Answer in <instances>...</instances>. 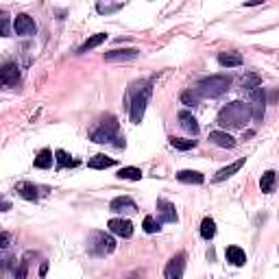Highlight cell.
Masks as SVG:
<instances>
[{
    "label": "cell",
    "instance_id": "obj_1",
    "mask_svg": "<svg viewBox=\"0 0 279 279\" xmlns=\"http://www.w3.org/2000/svg\"><path fill=\"white\" fill-rule=\"evenodd\" d=\"M253 118L251 105L242 101H234L227 107L218 111V125L223 129H242L249 125V120Z\"/></svg>",
    "mask_w": 279,
    "mask_h": 279
},
{
    "label": "cell",
    "instance_id": "obj_2",
    "mask_svg": "<svg viewBox=\"0 0 279 279\" xmlns=\"http://www.w3.org/2000/svg\"><path fill=\"white\" fill-rule=\"evenodd\" d=\"M229 85H231V77L229 75H212L199 81L194 92L199 94V98H218L220 94H225Z\"/></svg>",
    "mask_w": 279,
    "mask_h": 279
},
{
    "label": "cell",
    "instance_id": "obj_3",
    "mask_svg": "<svg viewBox=\"0 0 279 279\" xmlns=\"http://www.w3.org/2000/svg\"><path fill=\"white\" fill-rule=\"evenodd\" d=\"M92 142H98V144H107L111 140L118 137V120L113 116H105L101 122H98V127L92 131Z\"/></svg>",
    "mask_w": 279,
    "mask_h": 279
},
{
    "label": "cell",
    "instance_id": "obj_4",
    "mask_svg": "<svg viewBox=\"0 0 279 279\" xmlns=\"http://www.w3.org/2000/svg\"><path fill=\"white\" fill-rule=\"evenodd\" d=\"M149 96H151V85L149 83L137 87V92L133 94V101H131V122H133V125H140V122H142L146 103H149Z\"/></svg>",
    "mask_w": 279,
    "mask_h": 279
},
{
    "label": "cell",
    "instance_id": "obj_5",
    "mask_svg": "<svg viewBox=\"0 0 279 279\" xmlns=\"http://www.w3.org/2000/svg\"><path fill=\"white\" fill-rule=\"evenodd\" d=\"M89 249H92L96 255H107V253L116 249V240L103 231H94L89 236Z\"/></svg>",
    "mask_w": 279,
    "mask_h": 279
},
{
    "label": "cell",
    "instance_id": "obj_6",
    "mask_svg": "<svg viewBox=\"0 0 279 279\" xmlns=\"http://www.w3.org/2000/svg\"><path fill=\"white\" fill-rule=\"evenodd\" d=\"M266 92L264 87H255L251 92V113H253V120L262 122V118H264V107H266Z\"/></svg>",
    "mask_w": 279,
    "mask_h": 279
},
{
    "label": "cell",
    "instance_id": "obj_7",
    "mask_svg": "<svg viewBox=\"0 0 279 279\" xmlns=\"http://www.w3.org/2000/svg\"><path fill=\"white\" fill-rule=\"evenodd\" d=\"M183 270H185V253H177L175 258H170V262L164 268L166 279H183Z\"/></svg>",
    "mask_w": 279,
    "mask_h": 279
},
{
    "label": "cell",
    "instance_id": "obj_8",
    "mask_svg": "<svg viewBox=\"0 0 279 279\" xmlns=\"http://www.w3.org/2000/svg\"><path fill=\"white\" fill-rule=\"evenodd\" d=\"M13 31L18 33V35H22V37H29V35H35L37 27H35V22H33L31 15L20 13L18 18L13 20Z\"/></svg>",
    "mask_w": 279,
    "mask_h": 279
},
{
    "label": "cell",
    "instance_id": "obj_9",
    "mask_svg": "<svg viewBox=\"0 0 279 279\" xmlns=\"http://www.w3.org/2000/svg\"><path fill=\"white\" fill-rule=\"evenodd\" d=\"M107 227H109L111 234H116L120 238H131V236H133V225H131V220H127V218H111L107 223Z\"/></svg>",
    "mask_w": 279,
    "mask_h": 279
},
{
    "label": "cell",
    "instance_id": "obj_10",
    "mask_svg": "<svg viewBox=\"0 0 279 279\" xmlns=\"http://www.w3.org/2000/svg\"><path fill=\"white\" fill-rule=\"evenodd\" d=\"M0 79H3V83L7 87H11V85H18V81H20V70H18V63H5L3 65V70H0Z\"/></svg>",
    "mask_w": 279,
    "mask_h": 279
},
{
    "label": "cell",
    "instance_id": "obj_11",
    "mask_svg": "<svg viewBox=\"0 0 279 279\" xmlns=\"http://www.w3.org/2000/svg\"><path fill=\"white\" fill-rule=\"evenodd\" d=\"M140 55L137 48H122V51H109L105 53V61H127V59H135Z\"/></svg>",
    "mask_w": 279,
    "mask_h": 279
},
{
    "label": "cell",
    "instance_id": "obj_12",
    "mask_svg": "<svg viewBox=\"0 0 279 279\" xmlns=\"http://www.w3.org/2000/svg\"><path fill=\"white\" fill-rule=\"evenodd\" d=\"M109 210L111 212H135L137 205L131 196H118V199H113L109 203Z\"/></svg>",
    "mask_w": 279,
    "mask_h": 279
},
{
    "label": "cell",
    "instance_id": "obj_13",
    "mask_svg": "<svg viewBox=\"0 0 279 279\" xmlns=\"http://www.w3.org/2000/svg\"><path fill=\"white\" fill-rule=\"evenodd\" d=\"M210 140H212V142H214L216 146H220V149H234V146H236V140L229 135L227 131H212Z\"/></svg>",
    "mask_w": 279,
    "mask_h": 279
},
{
    "label": "cell",
    "instance_id": "obj_14",
    "mask_svg": "<svg viewBox=\"0 0 279 279\" xmlns=\"http://www.w3.org/2000/svg\"><path fill=\"white\" fill-rule=\"evenodd\" d=\"M244 166V157H240L238 161H234V164H229V166H225V168H220L216 175H214V181L218 183V181H225V179H229L231 175H236L238 170H240Z\"/></svg>",
    "mask_w": 279,
    "mask_h": 279
},
{
    "label": "cell",
    "instance_id": "obj_15",
    "mask_svg": "<svg viewBox=\"0 0 279 279\" xmlns=\"http://www.w3.org/2000/svg\"><path fill=\"white\" fill-rule=\"evenodd\" d=\"M179 122H181V127L188 131V133H192V135H196L199 133V122H196V118L192 116L190 111H179Z\"/></svg>",
    "mask_w": 279,
    "mask_h": 279
},
{
    "label": "cell",
    "instance_id": "obj_16",
    "mask_svg": "<svg viewBox=\"0 0 279 279\" xmlns=\"http://www.w3.org/2000/svg\"><path fill=\"white\" fill-rule=\"evenodd\" d=\"M157 210L161 212V220L164 223H177V212H175V205L159 199L157 201Z\"/></svg>",
    "mask_w": 279,
    "mask_h": 279
},
{
    "label": "cell",
    "instance_id": "obj_17",
    "mask_svg": "<svg viewBox=\"0 0 279 279\" xmlns=\"http://www.w3.org/2000/svg\"><path fill=\"white\" fill-rule=\"evenodd\" d=\"M177 179L181 183H194V185H201L205 181V177L201 175V172H196V170H179Z\"/></svg>",
    "mask_w": 279,
    "mask_h": 279
},
{
    "label": "cell",
    "instance_id": "obj_18",
    "mask_svg": "<svg viewBox=\"0 0 279 279\" xmlns=\"http://www.w3.org/2000/svg\"><path fill=\"white\" fill-rule=\"evenodd\" d=\"M218 63L223 68H236V65H242V55L240 53H220Z\"/></svg>",
    "mask_w": 279,
    "mask_h": 279
},
{
    "label": "cell",
    "instance_id": "obj_19",
    "mask_svg": "<svg viewBox=\"0 0 279 279\" xmlns=\"http://www.w3.org/2000/svg\"><path fill=\"white\" fill-rule=\"evenodd\" d=\"M87 166H89V168H94V170H105V168L116 166V159L105 157V155H94V157L87 161Z\"/></svg>",
    "mask_w": 279,
    "mask_h": 279
},
{
    "label": "cell",
    "instance_id": "obj_20",
    "mask_svg": "<svg viewBox=\"0 0 279 279\" xmlns=\"http://www.w3.org/2000/svg\"><path fill=\"white\" fill-rule=\"evenodd\" d=\"M227 260L231 262L234 266H244V262H247V253H244L240 247H227Z\"/></svg>",
    "mask_w": 279,
    "mask_h": 279
},
{
    "label": "cell",
    "instance_id": "obj_21",
    "mask_svg": "<svg viewBox=\"0 0 279 279\" xmlns=\"http://www.w3.org/2000/svg\"><path fill=\"white\" fill-rule=\"evenodd\" d=\"M15 192H20V196L22 199H27V201H37V188L33 183L22 181V183L15 185Z\"/></svg>",
    "mask_w": 279,
    "mask_h": 279
},
{
    "label": "cell",
    "instance_id": "obj_22",
    "mask_svg": "<svg viewBox=\"0 0 279 279\" xmlns=\"http://www.w3.org/2000/svg\"><path fill=\"white\" fill-rule=\"evenodd\" d=\"M275 181H277V172H275V170H266L264 175H262V179H260V188H262V192H264V194L273 192Z\"/></svg>",
    "mask_w": 279,
    "mask_h": 279
},
{
    "label": "cell",
    "instance_id": "obj_23",
    "mask_svg": "<svg viewBox=\"0 0 279 279\" xmlns=\"http://www.w3.org/2000/svg\"><path fill=\"white\" fill-rule=\"evenodd\" d=\"M105 39H107V33H96V35H92L83 46L79 48V55H85L87 51H92V48H96V46H101Z\"/></svg>",
    "mask_w": 279,
    "mask_h": 279
},
{
    "label": "cell",
    "instance_id": "obj_24",
    "mask_svg": "<svg viewBox=\"0 0 279 279\" xmlns=\"http://www.w3.org/2000/svg\"><path fill=\"white\" fill-rule=\"evenodd\" d=\"M53 166V151L51 149H42L37 153V157H35V168H51Z\"/></svg>",
    "mask_w": 279,
    "mask_h": 279
},
{
    "label": "cell",
    "instance_id": "obj_25",
    "mask_svg": "<svg viewBox=\"0 0 279 279\" xmlns=\"http://www.w3.org/2000/svg\"><path fill=\"white\" fill-rule=\"evenodd\" d=\"M118 179H127V181H140L142 179V170L133 166H125L118 170Z\"/></svg>",
    "mask_w": 279,
    "mask_h": 279
},
{
    "label": "cell",
    "instance_id": "obj_26",
    "mask_svg": "<svg viewBox=\"0 0 279 279\" xmlns=\"http://www.w3.org/2000/svg\"><path fill=\"white\" fill-rule=\"evenodd\" d=\"M214 236H216V223L212 218H203V223H201V238H205V240H212Z\"/></svg>",
    "mask_w": 279,
    "mask_h": 279
},
{
    "label": "cell",
    "instance_id": "obj_27",
    "mask_svg": "<svg viewBox=\"0 0 279 279\" xmlns=\"http://www.w3.org/2000/svg\"><path fill=\"white\" fill-rule=\"evenodd\" d=\"M170 144L175 146V149H179V151H190V149H194V146H196V140H185V137H175V135H172Z\"/></svg>",
    "mask_w": 279,
    "mask_h": 279
},
{
    "label": "cell",
    "instance_id": "obj_28",
    "mask_svg": "<svg viewBox=\"0 0 279 279\" xmlns=\"http://www.w3.org/2000/svg\"><path fill=\"white\" fill-rule=\"evenodd\" d=\"M142 227L146 234H155V231H159V220H155V216H146Z\"/></svg>",
    "mask_w": 279,
    "mask_h": 279
},
{
    "label": "cell",
    "instance_id": "obj_29",
    "mask_svg": "<svg viewBox=\"0 0 279 279\" xmlns=\"http://www.w3.org/2000/svg\"><path fill=\"white\" fill-rule=\"evenodd\" d=\"M55 159H57V164H59L61 168H65V166H75V159H70V155L65 153V151H57V153H55Z\"/></svg>",
    "mask_w": 279,
    "mask_h": 279
},
{
    "label": "cell",
    "instance_id": "obj_30",
    "mask_svg": "<svg viewBox=\"0 0 279 279\" xmlns=\"http://www.w3.org/2000/svg\"><path fill=\"white\" fill-rule=\"evenodd\" d=\"M240 85L247 87V89H255V87H260V77H258V75H247V77H242Z\"/></svg>",
    "mask_w": 279,
    "mask_h": 279
},
{
    "label": "cell",
    "instance_id": "obj_31",
    "mask_svg": "<svg viewBox=\"0 0 279 279\" xmlns=\"http://www.w3.org/2000/svg\"><path fill=\"white\" fill-rule=\"evenodd\" d=\"M181 103L188 105V107H194V105H199V94H196V92H190V89H188V92L181 94Z\"/></svg>",
    "mask_w": 279,
    "mask_h": 279
},
{
    "label": "cell",
    "instance_id": "obj_32",
    "mask_svg": "<svg viewBox=\"0 0 279 279\" xmlns=\"http://www.w3.org/2000/svg\"><path fill=\"white\" fill-rule=\"evenodd\" d=\"M0 27H3V35L5 37L9 35V18H7L5 13H0Z\"/></svg>",
    "mask_w": 279,
    "mask_h": 279
},
{
    "label": "cell",
    "instance_id": "obj_33",
    "mask_svg": "<svg viewBox=\"0 0 279 279\" xmlns=\"http://www.w3.org/2000/svg\"><path fill=\"white\" fill-rule=\"evenodd\" d=\"M122 5H98V11L101 13H109V11H116V9H120Z\"/></svg>",
    "mask_w": 279,
    "mask_h": 279
},
{
    "label": "cell",
    "instance_id": "obj_34",
    "mask_svg": "<svg viewBox=\"0 0 279 279\" xmlns=\"http://www.w3.org/2000/svg\"><path fill=\"white\" fill-rule=\"evenodd\" d=\"M27 268H29V264H27V262H22L20 268L15 270V277H18V279H24V277H27Z\"/></svg>",
    "mask_w": 279,
    "mask_h": 279
},
{
    "label": "cell",
    "instance_id": "obj_35",
    "mask_svg": "<svg viewBox=\"0 0 279 279\" xmlns=\"http://www.w3.org/2000/svg\"><path fill=\"white\" fill-rule=\"evenodd\" d=\"M0 247H3V249L9 247V234H7V231H3V236H0Z\"/></svg>",
    "mask_w": 279,
    "mask_h": 279
},
{
    "label": "cell",
    "instance_id": "obj_36",
    "mask_svg": "<svg viewBox=\"0 0 279 279\" xmlns=\"http://www.w3.org/2000/svg\"><path fill=\"white\" fill-rule=\"evenodd\" d=\"M46 270H48V264H46V262H44V264H42V270H39V275H42V277H44V275H46Z\"/></svg>",
    "mask_w": 279,
    "mask_h": 279
}]
</instances>
